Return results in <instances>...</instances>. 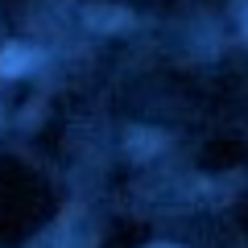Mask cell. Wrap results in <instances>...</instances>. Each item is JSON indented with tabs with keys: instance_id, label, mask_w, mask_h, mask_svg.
<instances>
[{
	"instance_id": "cell-1",
	"label": "cell",
	"mask_w": 248,
	"mask_h": 248,
	"mask_svg": "<svg viewBox=\"0 0 248 248\" xmlns=\"http://www.w3.org/2000/svg\"><path fill=\"white\" fill-rule=\"evenodd\" d=\"M29 66H33V50H29V46L9 42L4 50H0V75H4V79H13V75H25Z\"/></svg>"
},
{
	"instance_id": "cell-2",
	"label": "cell",
	"mask_w": 248,
	"mask_h": 248,
	"mask_svg": "<svg viewBox=\"0 0 248 248\" xmlns=\"http://www.w3.org/2000/svg\"><path fill=\"white\" fill-rule=\"evenodd\" d=\"M87 21L95 29H128L133 25V17L124 9H108V4H95V9H87Z\"/></svg>"
},
{
	"instance_id": "cell-3",
	"label": "cell",
	"mask_w": 248,
	"mask_h": 248,
	"mask_svg": "<svg viewBox=\"0 0 248 248\" xmlns=\"http://www.w3.org/2000/svg\"><path fill=\"white\" fill-rule=\"evenodd\" d=\"M133 141L141 145V149H149V153H153V149H161V137H157V133H137Z\"/></svg>"
},
{
	"instance_id": "cell-4",
	"label": "cell",
	"mask_w": 248,
	"mask_h": 248,
	"mask_svg": "<svg viewBox=\"0 0 248 248\" xmlns=\"http://www.w3.org/2000/svg\"><path fill=\"white\" fill-rule=\"evenodd\" d=\"M153 248H170V244H153Z\"/></svg>"
}]
</instances>
